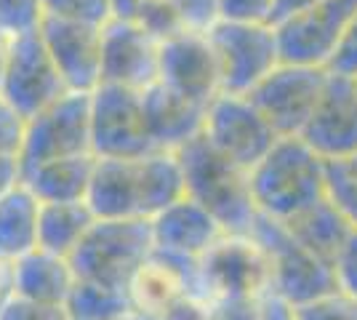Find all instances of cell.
Listing matches in <instances>:
<instances>
[{
    "label": "cell",
    "instance_id": "ab89813d",
    "mask_svg": "<svg viewBox=\"0 0 357 320\" xmlns=\"http://www.w3.org/2000/svg\"><path fill=\"white\" fill-rule=\"evenodd\" d=\"M22 182V160L14 155H0V195Z\"/></svg>",
    "mask_w": 357,
    "mask_h": 320
},
{
    "label": "cell",
    "instance_id": "2e32d148",
    "mask_svg": "<svg viewBox=\"0 0 357 320\" xmlns=\"http://www.w3.org/2000/svg\"><path fill=\"white\" fill-rule=\"evenodd\" d=\"M158 64L160 40L149 32L123 19H109L102 27V83L144 91L158 83Z\"/></svg>",
    "mask_w": 357,
    "mask_h": 320
},
{
    "label": "cell",
    "instance_id": "7402d4cb",
    "mask_svg": "<svg viewBox=\"0 0 357 320\" xmlns=\"http://www.w3.org/2000/svg\"><path fill=\"white\" fill-rule=\"evenodd\" d=\"M96 155L56 158L22 168V184L40 203H75L89 198Z\"/></svg>",
    "mask_w": 357,
    "mask_h": 320
},
{
    "label": "cell",
    "instance_id": "ffe728a7",
    "mask_svg": "<svg viewBox=\"0 0 357 320\" xmlns=\"http://www.w3.org/2000/svg\"><path fill=\"white\" fill-rule=\"evenodd\" d=\"M142 102H144L149 137L158 150L176 153L178 147L203 134L208 107L181 96L178 91L163 86L160 80L142 91Z\"/></svg>",
    "mask_w": 357,
    "mask_h": 320
},
{
    "label": "cell",
    "instance_id": "f35d334b",
    "mask_svg": "<svg viewBox=\"0 0 357 320\" xmlns=\"http://www.w3.org/2000/svg\"><path fill=\"white\" fill-rule=\"evenodd\" d=\"M208 299H203L200 294H190V296L178 299L174 307H168L158 320H206L208 318Z\"/></svg>",
    "mask_w": 357,
    "mask_h": 320
},
{
    "label": "cell",
    "instance_id": "ac0fdd59",
    "mask_svg": "<svg viewBox=\"0 0 357 320\" xmlns=\"http://www.w3.org/2000/svg\"><path fill=\"white\" fill-rule=\"evenodd\" d=\"M190 294H200L197 259H181L158 248L149 254V259L136 270L134 280L128 283L131 310L144 312L149 318H160L168 307H174L178 299Z\"/></svg>",
    "mask_w": 357,
    "mask_h": 320
},
{
    "label": "cell",
    "instance_id": "b9f144b4",
    "mask_svg": "<svg viewBox=\"0 0 357 320\" xmlns=\"http://www.w3.org/2000/svg\"><path fill=\"white\" fill-rule=\"evenodd\" d=\"M264 320H294V312H291V307L283 305L280 299L269 296L267 305H264Z\"/></svg>",
    "mask_w": 357,
    "mask_h": 320
},
{
    "label": "cell",
    "instance_id": "4fadbf2b",
    "mask_svg": "<svg viewBox=\"0 0 357 320\" xmlns=\"http://www.w3.org/2000/svg\"><path fill=\"white\" fill-rule=\"evenodd\" d=\"M357 14V0H323L275 24L280 59L328 67L344 32Z\"/></svg>",
    "mask_w": 357,
    "mask_h": 320
},
{
    "label": "cell",
    "instance_id": "ba28073f",
    "mask_svg": "<svg viewBox=\"0 0 357 320\" xmlns=\"http://www.w3.org/2000/svg\"><path fill=\"white\" fill-rule=\"evenodd\" d=\"M208 38L219 59L224 93H248L283 61L275 24L216 22Z\"/></svg>",
    "mask_w": 357,
    "mask_h": 320
},
{
    "label": "cell",
    "instance_id": "cb8c5ba5",
    "mask_svg": "<svg viewBox=\"0 0 357 320\" xmlns=\"http://www.w3.org/2000/svg\"><path fill=\"white\" fill-rule=\"evenodd\" d=\"M38 216L40 200L19 182L0 195V261L14 264L32 248H38Z\"/></svg>",
    "mask_w": 357,
    "mask_h": 320
},
{
    "label": "cell",
    "instance_id": "f546056e",
    "mask_svg": "<svg viewBox=\"0 0 357 320\" xmlns=\"http://www.w3.org/2000/svg\"><path fill=\"white\" fill-rule=\"evenodd\" d=\"M43 3L40 0H0V35L16 38L40 27Z\"/></svg>",
    "mask_w": 357,
    "mask_h": 320
},
{
    "label": "cell",
    "instance_id": "4316f807",
    "mask_svg": "<svg viewBox=\"0 0 357 320\" xmlns=\"http://www.w3.org/2000/svg\"><path fill=\"white\" fill-rule=\"evenodd\" d=\"M112 19L131 22L160 43L184 30L168 0H112Z\"/></svg>",
    "mask_w": 357,
    "mask_h": 320
},
{
    "label": "cell",
    "instance_id": "7bdbcfd3",
    "mask_svg": "<svg viewBox=\"0 0 357 320\" xmlns=\"http://www.w3.org/2000/svg\"><path fill=\"white\" fill-rule=\"evenodd\" d=\"M11 294V264L0 261V302Z\"/></svg>",
    "mask_w": 357,
    "mask_h": 320
},
{
    "label": "cell",
    "instance_id": "5b68a950",
    "mask_svg": "<svg viewBox=\"0 0 357 320\" xmlns=\"http://www.w3.org/2000/svg\"><path fill=\"white\" fill-rule=\"evenodd\" d=\"M251 235L267 251L272 270V296L288 307H301L336 291V270L298 243L283 222L256 216Z\"/></svg>",
    "mask_w": 357,
    "mask_h": 320
},
{
    "label": "cell",
    "instance_id": "30bf717a",
    "mask_svg": "<svg viewBox=\"0 0 357 320\" xmlns=\"http://www.w3.org/2000/svg\"><path fill=\"white\" fill-rule=\"evenodd\" d=\"M67 91L70 89L51 59L40 30L24 32L8 40L0 96L11 102L27 121L48 105H54Z\"/></svg>",
    "mask_w": 357,
    "mask_h": 320
},
{
    "label": "cell",
    "instance_id": "8d00e7d4",
    "mask_svg": "<svg viewBox=\"0 0 357 320\" xmlns=\"http://www.w3.org/2000/svg\"><path fill=\"white\" fill-rule=\"evenodd\" d=\"M328 70L336 73V75H347L357 80V14L344 32L342 43L336 46L331 61H328Z\"/></svg>",
    "mask_w": 357,
    "mask_h": 320
},
{
    "label": "cell",
    "instance_id": "5bb4252c",
    "mask_svg": "<svg viewBox=\"0 0 357 320\" xmlns=\"http://www.w3.org/2000/svg\"><path fill=\"white\" fill-rule=\"evenodd\" d=\"M158 80L181 96L208 107L222 93L219 59L208 32L181 30L160 43Z\"/></svg>",
    "mask_w": 357,
    "mask_h": 320
},
{
    "label": "cell",
    "instance_id": "484cf974",
    "mask_svg": "<svg viewBox=\"0 0 357 320\" xmlns=\"http://www.w3.org/2000/svg\"><path fill=\"white\" fill-rule=\"evenodd\" d=\"M64 307L70 312V320H123L128 312H134L128 291L99 286L91 280H75Z\"/></svg>",
    "mask_w": 357,
    "mask_h": 320
},
{
    "label": "cell",
    "instance_id": "d4e9b609",
    "mask_svg": "<svg viewBox=\"0 0 357 320\" xmlns=\"http://www.w3.org/2000/svg\"><path fill=\"white\" fill-rule=\"evenodd\" d=\"M99 216L93 213L89 200L75 203H40L38 216V248L51 254L67 257L73 254L77 243L86 238V232Z\"/></svg>",
    "mask_w": 357,
    "mask_h": 320
},
{
    "label": "cell",
    "instance_id": "7c38bea8",
    "mask_svg": "<svg viewBox=\"0 0 357 320\" xmlns=\"http://www.w3.org/2000/svg\"><path fill=\"white\" fill-rule=\"evenodd\" d=\"M203 137L211 144L251 171L278 142L275 128L245 93H219L206 109Z\"/></svg>",
    "mask_w": 357,
    "mask_h": 320
},
{
    "label": "cell",
    "instance_id": "277c9868",
    "mask_svg": "<svg viewBox=\"0 0 357 320\" xmlns=\"http://www.w3.org/2000/svg\"><path fill=\"white\" fill-rule=\"evenodd\" d=\"M155 251L147 219H96L70 254L77 280L128 291L136 270Z\"/></svg>",
    "mask_w": 357,
    "mask_h": 320
},
{
    "label": "cell",
    "instance_id": "e575fe53",
    "mask_svg": "<svg viewBox=\"0 0 357 320\" xmlns=\"http://www.w3.org/2000/svg\"><path fill=\"white\" fill-rule=\"evenodd\" d=\"M176 11L184 30L208 32L219 22V3L216 0H168Z\"/></svg>",
    "mask_w": 357,
    "mask_h": 320
},
{
    "label": "cell",
    "instance_id": "7a4b0ae2",
    "mask_svg": "<svg viewBox=\"0 0 357 320\" xmlns=\"http://www.w3.org/2000/svg\"><path fill=\"white\" fill-rule=\"evenodd\" d=\"M176 158L184 195L203 206L224 232H251L259 216L253 203L251 171L219 153L203 134L178 147Z\"/></svg>",
    "mask_w": 357,
    "mask_h": 320
},
{
    "label": "cell",
    "instance_id": "f1b7e54d",
    "mask_svg": "<svg viewBox=\"0 0 357 320\" xmlns=\"http://www.w3.org/2000/svg\"><path fill=\"white\" fill-rule=\"evenodd\" d=\"M294 320H357V299L336 289L301 307H291Z\"/></svg>",
    "mask_w": 357,
    "mask_h": 320
},
{
    "label": "cell",
    "instance_id": "52a82bcc",
    "mask_svg": "<svg viewBox=\"0 0 357 320\" xmlns=\"http://www.w3.org/2000/svg\"><path fill=\"white\" fill-rule=\"evenodd\" d=\"M328 67L280 61L256 89L245 93L278 137H301L326 91Z\"/></svg>",
    "mask_w": 357,
    "mask_h": 320
},
{
    "label": "cell",
    "instance_id": "8fae6325",
    "mask_svg": "<svg viewBox=\"0 0 357 320\" xmlns=\"http://www.w3.org/2000/svg\"><path fill=\"white\" fill-rule=\"evenodd\" d=\"M89 153L93 155L91 150V93L67 91L54 105H48L27 121L22 168Z\"/></svg>",
    "mask_w": 357,
    "mask_h": 320
},
{
    "label": "cell",
    "instance_id": "83f0119b",
    "mask_svg": "<svg viewBox=\"0 0 357 320\" xmlns=\"http://www.w3.org/2000/svg\"><path fill=\"white\" fill-rule=\"evenodd\" d=\"M326 198L357 227V153L326 160Z\"/></svg>",
    "mask_w": 357,
    "mask_h": 320
},
{
    "label": "cell",
    "instance_id": "d590c367",
    "mask_svg": "<svg viewBox=\"0 0 357 320\" xmlns=\"http://www.w3.org/2000/svg\"><path fill=\"white\" fill-rule=\"evenodd\" d=\"M267 299H219L211 302L206 320H264Z\"/></svg>",
    "mask_w": 357,
    "mask_h": 320
},
{
    "label": "cell",
    "instance_id": "8992f818",
    "mask_svg": "<svg viewBox=\"0 0 357 320\" xmlns=\"http://www.w3.org/2000/svg\"><path fill=\"white\" fill-rule=\"evenodd\" d=\"M197 289L208 302L269 299L272 270L267 251L251 232H224L197 259Z\"/></svg>",
    "mask_w": 357,
    "mask_h": 320
},
{
    "label": "cell",
    "instance_id": "60d3db41",
    "mask_svg": "<svg viewBox=\"0 0 357 320\" xmlns=\"http://www.w3.org/2000/svg\"><path fill=\"white\" fill-rule=\"evenodd\" d=\"M317 3H323V0H275V19H272V24H278V22H283L288 16L298 14V11H307V8H312Z\"/></svg>",
    "mask_w": 357,
    "mask_h": 320
},
{
    "label": "cell",
    "instance_id": "d6986e66",
    "mask_svg": "<svg viewBox=\"0 0 357 320\" xmlns=\"http://www.w3.org/2000/svg\"><path fill=\"white\" fill-rule=\"evenodd\" d=\"M149 224L155 248L181 259H200L224 235L222 224L187 195L171 203Z\"/></svg>",
    "mask_w": 357,
    "mask_h": 320
},
{
    "label": "cell",
    "instance_id": "603a6c76",
    "mask_svg": "<svg viewBox=\"0 0 357 320\" xmlns=\"http://www.w3.org/2000/svg\"><path fill=\"white\" fill-rule=\"evenodd\" d=\"M283 224L291 229V235L298 243L310 248L314 257H320L331 267L336 264L342 248L347 245L352 229H355L349 224V219L328 198L312 203L310 208L298 211L296 216H291Z\"/></svg>",
    "mask_w": 357,
    "mask_h": 320
},
{
    "label": "cell",
    "instance_id": "9a60e30c",
    "mask_svg": "<svg viewBox=\"0 0 357 320\" xmlns=\"http://www.w3.org/2000/svg\"><path fill=\"white\" fill-rule=\"evenodd\" d=\"M102 27L43 16L38 30L70 91L91 93L102 83Z\"/></svg>",
    "mask_w": 357,
    "mask_h": 320
},
{
    "label": "cell",
    "instance_id": "1f68e13d",
    "mask_svg": "<svg viewBox=\"0 0 357 320\" xmlns=\"http://www.w3.org/2000/svg\"><path fill=\"white\" fill-rule=\"evenodd\" d=\"M0 320H70V312L64 305H43L8 294L0 302Z\"/></svg>",
    "mask_w": 357,
    "mask_h": 320
},
{
    "label": "cell",
    "instance_id": "f6af8a7d",
    "mask_svg": "<svg viewBox=\"0 0 357 320\" xmlns=\"http://www.w3.org/2000/svg\"><path fill=\"white\" fill-rule=\"evenodd\" d=\"M123 320H158V318H149V315H144V312H128Z\"/></svg>",
    "mask_w": 357,
    "mask_h": 320
},
{
    "label": "cell",
    "instance_id": "4dcf8cb0",
    "mask_svg": "<svg viewBox=\"0 0 357 320\" xmlns=\"http://www.w3.org/2000/svg\"><path fill=\"white\" fill-rule=\"evenodd\" d=\"M43 16H59L86 24H107L112 19V0H40Z\"/></svg>",
    "mask_w": 357,
    "mask_h": 320
},
{
    "label": "cell",
    "instance_id": "ee69618b",
    "mask_svg": "<svg viewBox=\"0 0 357 320\" xmlns=\"http://www.w3.org/2000/svg\"><path fill=\"white\" fill-rule=\"evenodd\" d=\"M6 54H8V38L0 35V80H3V67H6Z\"/></svg>",
    "mask_w": 357,
    "mask_h": 320
},
{
    "label": "cell",
    "instance_id": "9c48e42d",
    "mask_svg": "<svg viewBox=\"0 0 357 320\" xmlns=\"http://www.w3.org/2000/svg\"><path fill=\"white\" fill-rule=\"evenodd\" d=\"M91 150L96 158H136L155 153L142 91L96 86L91 91Z\"/></svg>",
    "mask_w": 357,
    "mask_h": 320
},
{
    "label": "cell",
    "instance_id": "44dd1931",
    "mask_svg": "<svg viewBox=\"0 0 357 320\" xmlns=\"http://www.w3.org/2000/svg\"><path fill=\"white\" fill-rule=\"evenodd\" d=\"M75 270L67 257L32 248L11 264V294L43 305H67L75 286Z\"/></svg>",
    "mask_w": 357,
    "mask_h": 320
},
{
    "label": "cell",
    "instance_id": "74e56055",
    "mask_svg": "<svg viewBox=\"0 0 357 320\" xmlns=\"http://www.w3.org/2000/svg\"><path fill=\"white\" fill-rule=\"evenodd\" d=\"M333 270H336V286L357 299V227L352 229V235L342 248Z\"/></svg>",
    "mask_w": 357,
    "mask_h": 320
},
{
    "label": "cell",
    "instance_id": "3957f363",
    "mask_svg": "<svg viewBox=\"0 0 357 320\" xmlns=\"http://www.w3.org/2000/svg\"><path fill=\"white\" fill-rule=\"evenodd\" d=\"M251 190L261 216L288 222L326 198V160L301 137H280L251 168Z\"/></svg>",
    "mask_w": 357,
    "mask_h": 320
},
{
    "label": "cell",
    "instance_id": "d6a6232c",
    "mask_svg": "<svg viewBox=\"0 0 357 320\" xmlns=\"http://www.w3.org/2000/svg\"><path fill=\"white\" fill-rule=\"evenodd\" d=\"M219 22H240V24H272L275 0H216Z\"/></svg>",
    "mask_w": 357,
    "mask_h": 320
},
{
    "label": "cell",
    "instance_id": "6da1fadb",
    "mask_svg": "<svg viewBox=\"0 0 357 320\" xmlns=\"http://www.w3.org/2000/svg\"><path fill=\"white\" fill-rule=\"evenodd\" d=\"M178 198H184V179L176 153L155 150L136 158H96L86 200L99 219L152 222Z\"/></svg>",
    "mask_w": 357,
    "mask_h": 320
},
{
    "label": "cell",
    "instance_id": "e0dca14e",
    "mask_svg": "<svg viewBox=\"0 0 357 320\" xmlns=\"http://www.w3.org/2000/svg\"><path fill=\"white\" fill-rule=\"evenodd\" d=\"M301 139L323 160L357 153V80L328 70L326 91L304 125Z\"/></svg>",
    "mask_w": 357,
    "mask_h": 320
},
{
    "label": "cell",
    "instance_id": "836d02e7",
    "mask_svg": "<svg viewBox=\"0 0 357 320\" xmlns=\"http://www.w3.org/2000/svg\"><path fill=\"white\" fill-rule=\"evenodd\" d=\"M24 131H27V118L0 96V155H14L22 160Z\"/></svg>",
    "mask_w": 357,
    "mask_h": 320
}]
</instances>
